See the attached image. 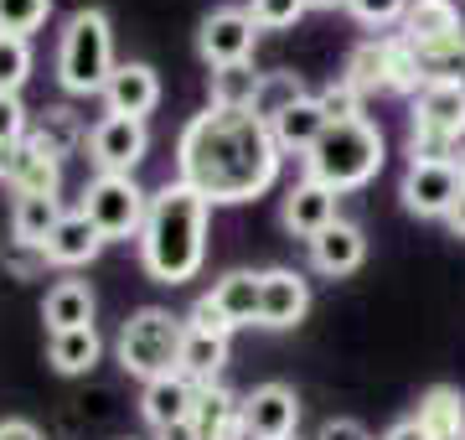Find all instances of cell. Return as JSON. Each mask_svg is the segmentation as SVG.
<instances>
[{
    "mask_svg": "<svg viewBox=\"0 0 465 440\" xmlns=\"http://www.w3.org/2000/svg\"><path fill=\"white\" fill-rule=\"evenodd\" d=\"M57 223H63V203L57 197H16V207H11V234L26 249H42Z\"/></svg>",
    "mask_w": 465,
    "mask_h": 440,
    "instance_id": "26",
    "label": "cell"
},
{
    "mask_svg": "<svg viewBox=\"0 0 465 440\" xmlns=\"http://www.w3.org/2000/svg\"><path fill=\"white\" fill-rule=\"evenodd\" d=\"M114 32L104 11H73L57 42V84L67 94H104V84L114 78Z\"/></svg>",
    "mask_w": 465,
    "mask_h": 440,
    "instance_id": "4",
    "label": "cell"
},
{
    "mask_svg": "<svg viewBox=\"0 0 465 440\" xmlns=\"http://www.w3.org/2000/svg\"><path fill=\"white\" fill-rule=\"evenodd\" d=\"M284 151L253 109L207 104L176 135V182L197 186L207 203H253L280 182Z\"/></svg>",
    "mask_w": 465,
    "mask_h": 440,
    "instance_id": "1",
    "label": "cell"
},
{
    "mask_svg": "<svg viewBox=\"0 0 465 440\" xmlns=\"http://www.w3.org/2000/svg\"><path fill=\"white\" fill-rule=\"evenodd\" d=\"M424 88H430V84H424V68H419L409 36L393 32V94H399V99H419Z\"/></svg>",
    "mask_w": 465,
    "mask_h": 440,
    "instance_id": "34",
    "label": "cell"
},
{
    "mask_svg": "<svg viewBox=\"0 0 465 440\" xmlns=\"http://www.w3.org/2000/svg\"><path fill=\"white\" fill-rule=\"evenodd\" d=\"M104 249V234L94 228V223L73 207V213H63V223L52 228V238L42 244V255H47V265H63V270H78V265H94Z\"/></svg>",
    "mask_w": 465,
    "mask_h": 440,
    "instance_id": "17",
    "label": "cell"
},
{
    "mask_svg": "<svg viewBox=\"0 0 465 440\" xmlns=\"http://www.w3.org/2000/svg\"><path fill=\"white\" fill-rule=\"evenodd\" d=\"M52 16V0H0V32L5 36H26L32 42V32H42Z\"/></svg>",
    "mask_w": 465,
    "mask_h": 440,
    "instance_id": "33",
    "label": "cell"
},
{
    "mask_svg": "<svg viewBox=\"0 0 465 440\" xmlns=\"http://www.w3.org/2000/svg\"><path fill=\"white\" fill-rule=\"evenodd\" d=\"M341 78H347V84L357 88L362 99H372V94H393V32L357 42Z\"/></svg>",
    "mask_w": 465,
    "mask_h": 440,
    "instance_id": "18",
    "label": "cell"
},
{
    "mask_svg": "<svg viewBox=\"0 0 465 440\" xmlns=\"http://www.w3.org/2000/svg\"><path fill=\"white\" fill-rule=\"evenodd\" d=\"M26 78H32V42L0 32V94H16L21 99Z\"/></svg>",
    "mask_w": 465,
    "mask_h": 440,
    "instance_id": "32",
    "label": "cell"
},
{
    "mask_svg": "<svg viewBox=\"0 0 465 440\" xmlns=\"http://www.w3.org/2000/svg\"><path fill=\"white\" fill-rule=\"evenodd\" d=\"M207 223H213V203L197 186L166 182L161 192H150V218L140 234V265L150 280L161 285L197 280L202 259H207Z\"/></svg>",
    "mask_w": 465,
    "mask_h": 440,
    "instance_id": "2",
    "label": "cell"
},
{
    "mask_svg": "<svg viewBox=\"0 0 465 440\" xmlns=\"http://www.w3.org/2000/svg\"><path fill=\"white\" fill-rule=\"evenodd\" d=\"M460 140H465V88L430 84L414 99V115H409V161H455Z\"/></svg>",
    "mask_w": 465,
    "mask_h": 440,
    "instance_id": "6",
    "label": "cell"
},
{
    "mask_svg": "<svg viewBox=\"0 0 465 440\" xmlns=\"http://www.w3.org/2000/svg\"><path fill=\"white\" fill-rule=\"evenodd\" d=\"M26 135H32L26 130V104L16 94H0V145H21Z\"/></svg>",
    "mask_w": 465,
    "mask_h": 440,
    "instance_id": "39",
    "label": "cell"
},
{
    "mask_svg": "<svg viewBox=\"0 0 465 440\" xmlns=\"http://www.w3.org/2000/svg\"><path fill=\"white\" fill-rule=\"evenodd\" d=\"M311 311V285L300 270H264V305H259V326L269 332H290L305 322Z\"/></svg>",
    "mask_w": 465,
    "mask_h": 440,
    "instance_id": "13",
    "label": "cell"
},
{
    "mask_svg": "<svg viewBox=\"0 0 465 440\" xmlns=\"http://www.w3.org/2000/svg\"><path fill=\"white\" fill-rule=\"evenodd\" d=\"M197 384L186 373H166V378H150L140 389V415H145L150 430H166L176 420H192L197 415Z\"/></svg>",
    "mask_w": 465,
    "mask_h": 440,
    "instance_id": "14",
    "label": "cell"
},
{
    "mask_svg": "<svg viewBox=\"0 0 465 440\" xmlns=\"http://www.w3.org/2000/svg\"><path fill=\"white\" fill-rule=\"evenodd\" d=\"M336 5H347V0H311V11H336Z\"/></svg>",
    "mask_w": 465,
    "mask_h": 440,
    "instance_id": "45",
    "label": "cell"
},
{
    "mask_svg": "<svg viewBox=\"0 0 465 440\" xmlns=\"http://www.w3.org/2000/svg\"><path fill=\"white\" fill-rule=\"evenodd\" d=\"M316 440H372V435H367V430H362L357 420H326Z\"/></svg>",
    "mask_w": 465,
    "mask_h": 440,
    "instance_id": "40",
    "label": "cell"
},
{
    "mask_svg": "<svg viewBox=\"0 0 465 440\" xmlns=\"http://www.w3.org/2000/svg\"><path fill=\"white\" fill-rule=\"evenodd\" d=\"M382 161H388V140L362 115V119H347V125H331L316 140V151L305 155V176L331 186L336 197H341V192H357V186L372 182L382 171Z\"/></svg>",
    "mask_w": 465,
    "mask_h": 440,
    "instance_id": "3",
    "label": "cell"
},
{
    "mask_svg": "<svg viewBox=\"0 0 465 440\" xmlns=\"http://www.w3.org/2000/svg\"><path fill=\"white\" fill-rule=\"evenodd\" d=\"M42 322H47V332H78V326H94V290H88L84 280H57V285L47 290Z\"/></svg>",
    "mask_w": 465,
    "mask_h": 440,
    "instance_id": "23",
    "label": "cell"
},
{
    "mask_svg": "<svg viewBox=\"0 0 465 440\" xmlns=\"http://www.w3.org/2000/svg\"><path fill=\"white\" fill-rule=\"evenodd\" d=\"M460 186H465V155H460Z\"/></svg>",
    "mask_w": 465,
    "mask_h": 440,
    "instance_id": "46",
    "label": "cell"
},
{
    "mask_svg": "<svg viewBox=\"0 0 465 440\" xmlns=\"http://www.w3.org/2000/svg\"><path fill=\"white\" fill-rule=\"evenodd\" d=\"M382 440H430V435L419 430V420H399L393 430H388V435H382Z\"/></svg>",
    "mask_w": 465,
    "mask_h": 440,
    "instance_id": "43",
    "label": "cell"
},
{
    "mask_svg": "<svg viewBox=\"0 0 465 440\" xmlns=\"http://www.w3.org/2000/svg\"><path fill=\"white\" fill-rule=\"evenodd\" d=\"M207 295H213V305L232 322V332H238V326H259V305H264V275L232 270V275H223V280H217Z\"/></svg>",
    "mask_w": 465,
    "mask_h": 440,
    "instance_id": "20",
    "label": "cell"
},
{
    "mask_svg": "<svg viewBox=\"0 0 465 440\" xmlns=\"http://www.w3.org/2000/svg\"><path fill=\"white\" fill-rule=\"evenodd\" d=\"M321 99V109H326V119L331 125H347V119H362V94L347 84V78H336V84H326L316 94Z\"/></svg>",
    "mask_w": 465,
    "mask_h": 440,
    "instance_id": "37",
    "label": "cell"
},
{
    "mask_svg": "<svg viewBox=\"0 0 465 440\" xmlns=\"http://www.w3.org/2000/svg\"><path fill=\"white\" fill-rule=\"evenodd\" d=\"M150 155V130L145 119L104 115L88 130V161L99 166V176H134V166Z\"/></svg>",
    "mask_w": 465,
    "mask_h": 440,
    "instance_id": "8",
    "label": "cell"
},
{
    "mask_svg": "<svg viewBox=\"0 0 465 440\" xmlns=\"http://www.w3.org/2000/svg\"><path fill=\"white\" fill-rule=\"evenodd\" d=\"M264 88V73L253 63H228V68H213V104L217 109H253Z\"/></svg>",
    "mask_w": 465,
    "mask_h": 440,
    "instance_id": "28",
    "label": "cell"
},
{
    "mask_svg": "<svg viewBox=\"0 0 465 440\" xmlns=\"http://www.w3.org/2000/svg\"><path fill=\"white\" fill-rule=\"evenodd\" d=\"M424 68V84H455L465 68V32L455 36H434V42H409Z\"/></svg>",
    "mask_w": 465,
    "mask_h": 440,
    "instance_id": "27",
    "label": "cell"
},
{
    "mask_svg": "<svg viewBox=\"0 0 465 440\" xmlns=\"http://www.w3.org/2000/svg\"><path fill=\"white\" fill-rule=\"evenodd\" d=\"M5 186H11L16 197H57V186H63V155L52 151L42 135H26V145H21Z\"/></svg>",
    "mask_w": 465,
    "mask_h": 440,
    "instance_id": "16",
    "label": "cell"
},
{
    "mask_svg": "<svg viewBox=\"0 0 465 440\" xmlns=\"http://www.w3.org/2000/svg\"><path fill=\"white\" fill-rule=\"evenodd\" d=\"M399 197H403L409 213H419V218H450L455 203L465 197L460 161H409Z\"/></svg>",
    "mask_w": 465,
    "mask_h": 440,
    "instance_id": "9",
    "label": "cell"
},
{
    "mask_svg": "<svg viewBox=\"0 0 465 440\" xmlns=\"http://www.w3.org/2000/svg\"><path fill=\"white\" fill-rule=\"evenodd\" d=\"M186 326L192 332H207V337H232V322L213 305V295H197V305L186 311Z\"/></svg>",
    "mask_w": 465,
    "mask_h": 440,
    "instance_id": "38",
    "label": "cell"
},
{
    "mask_svg": "<svg viewBox=\"0 0 465 440\" xmlns=\"http://www.w3.org/2000/svg\"><path fill=\"white\" fill-rule=\"evenodd\" d=\"M119 363L140 384L182 373V347H186V316H171L166 305H140L130 322L119 326Z\"/></svg>",
    "mask_w": 465,
    "mask_h": 440,
    "instance_id": "5",
    "label": "cell"
},
{
    "mask_svg": "<svg viewBox=\"0 0 465 440\" xmlns=\"http://www.w3.org/2000/svg\"><path fill=\"white\" fill-rule=\"evenodd\" d=\"M455 32H465V16L455 0H409V16H403L409 42H434V36H455Z\"/></svg>",
    "mask_w": 465,
    "mask_h": 440,
    "instance_id": "25",
    "label": "cell"
},
{
    "mask_svg": "<svg viewBox=\"0 0 465 440\" xmlns=\"http://www.w3.org/2000/svg\"><path fill=\"white\" fill-rule=\"evenodd\" d=\"M362 259H367V238H362V228L347 223V218H336L321 238H311V265H316L321 275H331V280L351 275Z\"/></svg>",
    "mask_w": 465,
    "mask_h": 440,
    "instance_id": "19",
    "label": "cell"
},
{
    "mask_svg": "<svg viewBox=\"0 0 465 440\" xmlns=\"http://www.w3.org/2000/svg\"><path fill=\"white\" fill-rule=\"evenodd\" d=\"M243 415V399L232 389H223V384H202V394H197V415L192 420L202 425V440H217L223 435V425H232Z\"/></svg>",
    "mask_w": 465,
    "mask_h": 440,
    "instance_id": "31",
    "label": "cell"
},
{
    "mask_svg": "<svg viewBox=\"0 0 465 440\" xmlns=\"http://www.w3.org/2000/svg\"><path fill=\"white\" fill-rule=\"evenodd\" d=\"M104 104H109V115L145 119L161 104V78H155V68L150 63H119L114 78L104 84Z\"/></svg>",
    "mask_w": 465,
    "mask_h": 440,
    "instance_id": "15",
    "label": "cell"
},
{
    "mask_svg": "<svg viewBox=\"0 0 465 440\" xmlns=\"http://www.w3.org/2000/svg\"><path fill=\"white\" fill-rule=\"evenodd\" d=\"M455 84H460V88H465V68H460V78H455Z\"/></svg>",
    "mask_w": 465,
    "mask_h": 440,
    "instance_id": "47",
    "label": "cell"
},
{
    "mask_svg": "<svg viewBox=\"0 0 465 440\" xmlns=\"http://www.w3.org/2000/svg\"><path fill=\"white\" fill-rule=\"evenodd\" d=\"M305 11L311 0H249V16L259 21V32H290Z\"/></svg>",
    "mask_w": 465,
    "mask_h": 440,
    "instance_id": "35",
    "label": "cell"
},
{
    "mask_svg": "<svg viewBox=\"0 0 465 440\" xmlns=\"http://www.w3.org/2000/svg\"><path fill=\"white\" fill-rule=\"evenodd\" d=\"M253 42H259V21L243 5H217L213 16L202 21L197 32V52L207 68H228V63H249Z\"/></svg>",
    "mask_w": 465,
    "mask_h": 440,
    "instance_id": "10",
    "label": "cell"
},
{
    "mask_svg": "<svg viewBox=\"0 0 465 440\" xmlns=\"http://www.w3.org/2000/svg\"><path fill=\"white\" fill-rule=\"evenodd\" d=\"M243 420H249V440H290L300 425V399L284 384H259L243 399Z\"/></svg>",
    "mask_w": 465,
    "mask_h": 440,
    "instance_id": "11",
    "label": "cell"
},
{
    "mask_svg": "<svg viewBox=\"0 0 465 440\" xmlns=\"http://www.w3.org/2000/svg\"><path fill=\"white\" fill-rule=\"evenodd\" d=\"M290 440H300V435H290Z\"/></svg>",
    "mask_w": 465,
    "mask_h": 440,
    "instance_id": "48",
    "label": "cell"
},
{
    "mask_svg": "<svg viewBox=\"0 0 465 440\" xmlns=\"http://www.w3.org/2000/svg\"><path fill=\"white\" fill-rule=\"evenodd\" d=\"M228 363V337H207V332H192L186 326V347H182V373L192 384H217V373Z\"/></svg>",
    "mask_w": 465,
    "mask_h": 440,
    "instance_id": "29",
    "label": "cell"
},
{
    "mask_svg": "<svg viewBox=\"0 0 465 440\" xmlns=\"http://www.w3.org/2000/svg\"><path fill=\"white\" fill-rule=\"evenodd\" d=\"M78 213L104 234V244H119V238H134L140 244L145 218H150V192L134 176H94L84 186Z\"/></svg>",
    "mask_w": 465,
    "mask_h": 440,
    "instance_id": "7",
    "label": "cell"
},
{
    "mask_svg": "<svg viewBox=\"0 0 465 440\" xmlns=\"http://www.w3.org/2000/svg\"><path fill=\"white\" fill-rule=\"evenodd\" d=\"M280 218H284V228H290L295 238L311 244V238H321L336 223V192L331 186H321V182H311V176H300V182L284 192Z\"/></svg>",
    "mask_w": 465,
    "mask_h": 440,
    "instance_id": "12",
    "label": "cell"
},
{
    "mask_svg": "<svg viewBox=\"0 0 465 440\" xmlns=\"http://www.w3.org/2000/svg\"><path fill=\"white\" fill-rule=\"evenodd\" d=\"M419 430L430 440H465V394L450 389V384H434L414 409Z\"/></svg>",
    "mask_w": 465,
    "mask_h": 440,
    "instance_id": "22",
    "label": "cell"
},
{
    "mask_svg": "<svg viewBox=\"0 0 465 440\" xmlns=\"http://www.w3.org/2000/svg\"><path fill=\"white\" fill-rule=\"evenodd\" d=\"M155 440H202V425L197 420H176L166 430H155Z\"/></svg>",
    "mask_w": 465,
    "mask_h": 440,
    "instance_id": "42",
    "label": "cell"
},
{
    "mask_svg": "<svg viewBox=\"0 0 465 440\" xmlns=\"http://www.w3.org/2000/svg\"><path fill=\"white\" fill-rule=\"evenodd\" d=\"M450 228H455V238H465V197H460V203H455V213H450Z\"/></svg>",
    "mask_w": 465,
    "mask_h": 440,
    "instance_id": "44",
    "label": "cell"
},
{
    "mask_svg": "<svg viewBox=\"0 0 465 440\" xmlns=\"http://www.w3.org/2000/svg\"><path fill=\"white\" fill-rule=\"evenodd\" d=\"M300 99H311L300 73H264V88H259V99H253V115L264 119V125H274V119L290 115Z\"/></svg>",
    "mask_w": 465,
    "mask_h": 440,
    "instance_id": "30",
    "label": "cell"
},
{
    "mask_svg": "<svg viewBox=\"0 0 465 440\" xmlns=\"http://www.w3.org/2000/svg\"><path fill=\"white\" fill-rule=\"evenodd\" d=\"M269 130H274V145H280L284 155H311V151H316V140L326 135V130H331V119H326L321 99L311 94V99H300L295 109H290V115L274 119Z\"/></svg>",
    "mask_w": 465,
    "mask_h": 440,
    "instance_id": "21",
    "label": "cell"
},
{
    "mask_svg": "<svg viewBox=\"0 0 465 440\" xmlns=\"http://www.w3.org/2000/svg\"><path fill=\"white\" fill-rule=\"evenodd\" d=\"M99 357H104V342H99L94 326H78V332H52V337H47V363L57 373H67V378L88 373Z\"/></svg>",
    "mask_w": 465,
    "mask_h": 440,
    "instance_id": "24",
    "label": "cell"
},
{
    "mask_svg": "<svg viewBox=\"0 0 465 440\" xmlns=\"http://www.w3.org/2000/svg\"><path fill=\"white\" fill-rule=\"evenodd\" d=\"M347 11L362 21V26H378V32L388 36V26H403L409 0H347Z\"/></svg>",
    "mask_w": 465,
    "mask_h": 440,
    "instance_id": "36",
    "label": "cell"
},
{
    "mask_svg": "<svg viewBox=\"0 0 465 440\" xmlns=\"http://www.w3.org/2000/svg\"><path fill=\"white\" fill-rule=\"evenodd\" d=\"M0 440H47L32 420H0Z\"/></svg>",
    "mask_w": 465,
    "mask_h": 440,
    "instance_id": "41",
    "label": "cell"
}]
</instances>
